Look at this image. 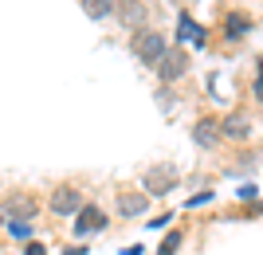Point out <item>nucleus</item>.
<instances>
[{
  "instance_id": "4468645a",
  "label": "nucleus",
  "mask_w": 263,
  "mask_h": 255,
  "mask_svg": "<svg viewBox=\"0 0 263 255\" xmlns=\"http://www.w3.org/2000/svg\"><path fill=\"white\" fill-rule=\"evenodd\" d=\"M193 138H197L200 145H212V142H216V122H212V118H204V122L197 126V133H193Z\"/></svg>"
},
{
  "instance_id": "7ed1b4c3",
  "label": "nucleus",
  "mask_w": 263,
  "mask_h": 255,
  "mask_svg": "<svg viewBox=\"0 0 263 255\" xmlns=\"http://www.w3.org/2000/svg\"><path fill=\"white\" fill-rule=\"evenodd\" d=\"M83 204H87V200H83V189H79V185H59V189H51V197H47V208H51L55 216H75Z\"/></svg>"
},
{
  "instance_id": "f03ea898",
  "label": "nucleus",
  "mask_w": 263,
  "mask_h": 255,
  "mask_svg": "<svg viewBox=\"0 0 263 255\" xmlns=\"http://www.w3.org/2000/svg\"><path fill=\"white\" fill-rule=\"evenodd\" d=\"M35 212H40V204H35V197H28V192H8V197L0 200V220H35Z\"/></svg>"
},
{
  "instance_id": "20e7f679",
  "label": "nucleus",
  "mask_w": 263,
  "mask_h": 255,
  "mask_svg": "<svg viewBox=\"0 0 263 255\" xmlns=\"http://www.w3.org/2000/svg\"><path fill=\"white\" fill-rule=\"evenodd\" d=\"M134 51H138V59H142L145 67H157L165 59V51H169V44H165L161 32H145L138 44H134Z\"/></svg>"
},
{
  "instance_id": "ddd939ff",
  "label": "nucleus",
  "mask_w": 263,
  "mask_h": 255,
  "mask_svg": "<svg viewBox=\"0 0 263 255\" xmlns=\"http://www.w3.org/2000/svg\"><path fill=\"white\" fill-rule=\"evenodd\" d=\"M181 40H189V44H204V32H200L189 16H181Z\"/></svg>"
},
{
  "instance_id": "9b49d317",
  "label": "nucleus",
  "mask_w": 263,
  "mask_h": 255,
  "mask_svg": "<svg viewBox=\"0 0 263 255\" xmlns=\"http://www.w3.org/2000/svg\"><path fill=\"white\" fill-rule=\"evenodd\" d=\"M224 28H228V40H243V32L252 28V20H248V16H228Z\"/></svg>"
},
{
  "instance_id": "1a4fd4ad",
  "label": "nucleus",
  "mask_w": 263,
  "mask_h": 255,
  "mask_svg": "<svg viewBox=\"0 0 263 255\" xmlns=\"http://www.w3.org/2000/svg\"><path fill=\"white\" fill-rule=\"evenodd\" d=\"M114 8H118L114 0H83V12H87L90 20H102V16H110Z\"/></svg>"
},
{
  "instance_id": "f3484780",
  "label": "nucleus",
  "mask_w": 263,
  "mask_h": 255,
  "mask_svg": "<svg viewBox=\"0 0 263 255\" xmlns=\"http://www.w3.org/2000/svg\"><path fill=\"white\" fill-rule=\"evenodd\" d=\"M255 99L263 102V59H259V75H255Z\"/></svg>"
},
{
  "instance_id": "2eb2a0df",
  "label": "nucleus",
  "mask_w": 263,
  "mask_h": 255,
  "mask_svg": "<svg viewBox=\"0 0 263 255\" xmlns=\"http://www.w3.org/2000/svg\"><path fill=\"white\" fill-rule=\"evenodd\" d=\"M142 16H145V8H142V4H138V0H126V8H122V20H126V24L134 28V24H142Z\"/></svg>"
},
{
  "instance_id": "39448f33",
  "label": "nucleus",
  "mask_w": 263,
  "mask_h": 255,
  "mask_svg": "<svg viewBox=\"0 0 263 255\" xmlns=\"http://www.w3.org/2000/svg\"><path fill=\"white\" fill-rule=\"evenodd\" d=\"M114 204H118L122 220H138V216L149 212V197H142V192H134V189H122L118 197H114Z\"/></svg>"
},
{
  "instance_id": "6e6552de",
  "label": "nucleus",
  "mask_w": 263,
  "mask_h": 255,
  "mask_svg": "<svg viewBox=\"0 0 263 255\" xmlns=\"http://www.w3.org/2000/svg\"><path fill=\"white\" fill-rule=\"evenodd\" d=\"M4 232H8V240H24V244H28V240L35 236V224L32 220H8Z\"/></svg>"
},
{
  "instance_id": "dca6fc26",
  "label": "nucleus",
  "mask_w": 263,
  "mask_h": 255,
  "mask_svg": "<svg viewBox=\"0 0 263 255\" xmlns=\"http://www.w3.org/2000/svg\"><path fill=\"white\" fill-rule=\"evenodd\" d=\"M24 255H47V247L35 244V240H28V244H24Z\"/></svg>"
},
{
  "instance_id": "f8f14e48",
  "label": "nucleus",
  "mask_w": 263,
  "mask_h": 255,
  "mask_svg": "<svg viewBox=\"0 0 263 255\" xmlns=\"http://www.w3.org/2000/svg\"><path fill=\"white\" fill-rule=\"evenodd\" d=\"M181 240H185V232L181 228H173V232L161 240V247H157V255H177V247H181Z\"/></svg>"
},
{
  "instance_id": "423d86ee",
  "label": "nucleus",
  "mask_w": 263,
  "mask_h": 255,
  "mask_svg": "<svg viewBox=\"0 0 263 255\" xmlns=\"http://www.w3.org/2000/svg\"><path fill=\"white\" fill-rule=\"evenodd\" d=\"M142 185H145V192L165 197V192H173V185H177V169H173V165H154V169L142 177Z\"/></svg>"
},
{
  "instance_id": "0eeeda50",
  "label": "nucleus",
  "mask_w": 263,
  "mask_h": 255,
  "mask_svg": "<svg viewBox=\"0 0 263 255\" xmlns=\"http://www.w3.org/2000/svg\"><path fill=\"white\" fill-rule=\"evenodd\" d=\"M189 71V59H185V51H165V59L157 63V75L165 79V83H173V79H181Z\"/></svg>"
},
{
  "instance_id": "f257e3e1",
  "label": "nucleus",
  "mask_w": 263,
  "mask_h": 255,
  "mask_svg": "<svg viewBox=\"0 0 263 255\" xmlns=\"http://www.w3.org/2000/svg\"><path fill=\"white\" fill-rule=\"evenodd\" d=\"M106 224L110 220H106V208H102V204H83V208L75 212L71 232H75V240H90V236H99Z\"/></svg>"
},
{
  "instance_id": "a211bd4d",
  "label": "nucleus",
  "mask_w": 263,
  "mask_h": 255,
  "mask_svg": "<svg viewBox=\"0 0 263 255\" xmlns=\"http://www.w3.org/2000/svg\"><path fill=\"white\" fill-rule=\"evenodd\" d=\"M209 200H212V192L204 189V192H200V197H193V200H189V208H197V204H209Z\"/></svg>"
},
{
  "instance_id": "9d476101",
  "label": "nucleus",
  "mask_w": 263,
  "mask_h": 255,
  "mask_svg": "<svg viewBox=\"0 0 263 255\" xmlns=\"http://www.w3.org/2000/svg\"><path fill=\"white\" fill-rule=\"evenodd\" d=\"M224 138H236V142H243V138H248V122H243L240 114H232L228 122H224Z\"/></svg>"
},
{
  "instance_id": "6ab92c4d",
  "label": "nucleus",
  "mask_w": 263,
  "mask_h": 255,
  "mask_svg": "<svg viewBox=\"0 0 263 255\" xmlns=\"http://www.w3.org/2000/svg\"><path fill=\"white\" fill-rule=\"evenodd\" d=\"M63 255H87V244H79V247H67Z\"/></svg>"
}]
</instances>
